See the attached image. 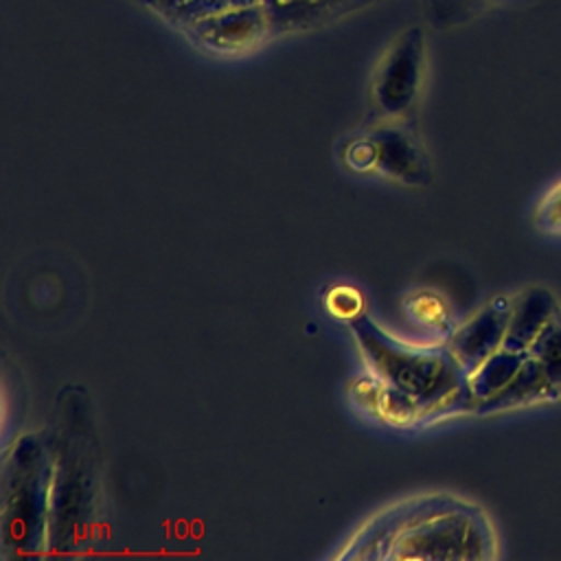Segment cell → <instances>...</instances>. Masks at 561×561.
Listing matches in <instances>:
<instances>
[{
    "mask_svg": "<svg viewBox=\"0 0 561 561\" xmlns=\"http://www.w3.org/2000/svg\"><path fill=\"white\" fill-rule=\"evenodd\" d=\"M72 412L66 405V421L57 434H50L53 451V500L48 524V550L72 552L90 541L99 497L96 445L90 423L70 421Z\"/></svg>",
    "mask_w": 561,
    "mask_h": 561,
    "instance_id": "cell-4",
    "label": "cell"
},
{
    "mask_svg": "<svg viewBox=\"0 0 561 561\" xmlns=\"http://www.w3.org/2000/svg\"><path fill=\"white\" fill-rule=\"evenodd\" d=\"M511 307L513 298L495 296L447 340L449 351L456 355L467 375H471L484 359L502 348L511 320Z\"/></svg>",
    "mask_w": 561,
    "mask_h": 561,
    "instance_id": "cell-8",
    "label": "cell"
},
{
    "mask_svg": "<svg viewBox=\"0 0 561 561\" xmlns=\"http://www.w3.org/2000/svg\"><path fill=\"white\" fill-rule=\"evenodd\" d=\"M557 296L541 287H526L517 296H513L511 307V320L504 337V348L528 353L530 344L537 340V335L546 329V324L552 320V316L559 311Z\"/></svg>",
    "mask_w": 561,
    "mask_h": 561,
    "instance_id": "cell-11",
    "label": "cell"
},
{
    "mask_svg": "<svg viewBox=\"0 0 561 561\" xmlns=\"http://www.w3.org/2000/svg\"><path fill=\"white\" fill-rule=\"evenodd\" d=\"M351 294H353V289H348V287H340V289L331 291V296H329L331 311H333V313H337L340 318H348V320H353L355 316H359L357 311H359V307H362V300H359V296H357V294H355L351 300H346Z\"/></svg>",
    "mask_w": 561,
    "mask_h": 561,
    "instance_id": "cell-18",
    "label": "cell"
},
{
    "mask_svg": "<svg viewBox=\"0 0 561 561\" xmlns=\"http://www.w3.org/2000/svg\"><path fill=\"white\" fill-rule=\"evenodd\" d=\"M535 228L546 237H561V180L543 191L535 206Z\"/></svg>",
    "mask_w": 561,
    "mask_h": 561,
    "instance_id": "cell-16",
    "label": "cell"
},
{
    "mask_svg": "<svg viewBox=\"0 0 561 561\" xmlns=\"http://www.w3.org/2000/svg\"><path fill=\"white\" fill-rule=\"evenodd\" d=\"M427 70V39L421 26L403 28L383 50L370 79L373 121H414Z\"/></svg>",
    "mask_w": 561,
    "mask_h": 561,
    "instance_id": "cell-5",
    "label": "cell"
},
{
    "mask_svg": "<svg viewBox=\"0 0 561 561\" xmlns=\"http://www.w3.org/2000/svg\"><path fill=\"white\" fill-rule=\"evenodd\" d=\"M340 557L489 561L497 557V535L482 506L449 493H427L373 517Z\"/></svg>",
    "mask_w": 561,
    "mask_h": 561,
    "instance_id": "cell-1",
    "label": "cell"
},
{
    "mask_svg": "<svg viewBox=\"0 0 561 561\" xmlns=\"http://www.w3.org/2000/svg\"><path fill=\"white\" fill-rule=\"evenodd\" d=\"M53 471L50 440L44 434L20 436L4 456L0 482L4 557H37L48 548Z\"/></svg>",
    "mask_w": 561,
    "mask_h": 561,
    "instance_id": "cell-3",
    "label": "cell"
},
{
    "mask_svg": "<svg viewBox=\"0 0 561 561\" xmlns=\"http://www.w3.org/2000/svg\"><path fill=\"white\" fill-rule=\"evenodd\" d=\"M528 353L522 351H511V348H500L495 351L489 359H484L471 375H469V388L476 399V405L482 403L484 399L493 397L497 390H502L513 375L519 370Z\"/></svg>",
    "mask_w": 561,
    "mask_h": 561,
    "instance_id": "cell-12",
    "label": "cell"
},
{
    "mask_svg": "<svg viewBox=\"0 0 561 561\" xmlns=\"http://www.w3.org/2000/svg\"><path fill=\"white\" fill-rule=\"evenodd\" d=\"M142 4L147 11H151L162 22L171 24L175 31H180L184 24L213 13L217 9L245 2V0H134Z\"/></svg>",
    "mask_w": 561,
    "mask_h": 561,
    "instance_id": "cell-14",
    "label": "cell"
},
{
    "mask_svg": "<svg viewBox=\"0 0 561 561\" xmlns=\"http://www.w3.org/2000/svg\"><path fill=\"white\" fill-rule=\"evenodd\" d=\"M528 353L541 366L543 375L548 377L550 386L554 388L561 401V307L546 324V329L537 335V340L530 344Z\"/></svg>",
    "mask_w": 561,
    "mask_h": 561,
    "instance_id": "cell-15",
    "label": "cell"
},
{
    "mask_svg": "<svg viewBox=\"0 0 561 561\" xmlns=\"http://www.w3.org/2000/svg\"><path fill=\"white\" fill-rule=\"evenodd\" d=\"M554 401H559L554 388L550 386L541 366L528 353L524 364L519 366V370L513 375V379L502 390H497L493 397L478 403L473 414L489 416V414H502V412L554 403Z\"/></svg>",
    "mask_w": 561,
    "mask_h": 561,
    "instance_id": "cell-10",
    "label": "cell"
},
{
    "mask_svg": "<svg viewBox=\"0 0 561 561\" xmlns=\"http://www.w3.org/2000/svg\"><path fill=\"white\" fill-rule=\"evenodd\" d=\"M180 33L195 48L217 57L254 53L274 37L270 15L259 0H245L206 13L184 24Z\"/></svg>",
    "mask_w": 561,
    "mask_h": 561,
    "instance_id": "cell-6",
    "label": "cell"
},
{
    "mask_svg": "<svg viewBox=\"0 0 561 561\" xmlns=\"http://www.w3.org/2000/svg\"><path fill=\"white\" fill-rule=\"evenodd\" d=\"M351 331L373 375L414 399L425 414V423L476 412L469 375L447 344L416 346L401 342L366 313L351 320Z\"/></svg>",
    "mask_w": 561,
    "mask_h": 561,
    "instance_id": "cell-2",
    "label": "cell"
},
{
    "mask_svg": "<svg viewBox=\"0 0 561 561\" xmlns=\"http://www.w3.org/2000/svg\"><path fill=\"white\" fill-rule=\"evenodd\" d=\"M272 22L274 37L324 28L379 0H259Z\"/></svg>",
    "mask_w": 561,
    "mask_h": 561,
    "instance_id": "cell-9",
    "label": "cell"
},
{
    "mask_svg": "<svg viewBox=\"0 0 561 561\" xmlns=\"http://www.w3.org/2000/svg\"><path fill=\"white\" fill-rule=\"evenodd\" d=\"M511 2L517 0H423V13L436 31H449Z\"/></svg>",
    "mask_w": 561,
    "mask_h": 561,
    "instance_id": "cell-13",
    "label": "cell"
},
{
    "mask_svg": "<svg viewBox=\"0 0 561 561\" xmlns=\"http://www.w3.org/2000/svg\"><path fill=\"white\" fill-rule=\"evenodd\" d=\"M414 305H416V307H412L414 318H419V320H421L423 324H427V327L438 329L440 333L447 335V340L451 337V333H454L456 329H451V318H449L445 305H443L436 296H419V298L414 300Z\"/></svg>",
    "mask_w": 561,
    "mask_h": 561,
    "instance_id": "cell-17",
    "label": "cell"
},
{
    "mask_svg": "<svg viewBox=\"0 0 561 561\" xmlns=\"http://www.w3.org/2000/svg\"><path fill=\"white\" fill-rule=\"evenodd\" d=\"M366 134L375 145V171L403 184L430 182V156L408 118L373 121Z\"/></svg>",
    "mask_w": 561,
    "mask_h": 561,
    "instance_id": "cell-7",
    "label": "cell"
}]
</instances>
